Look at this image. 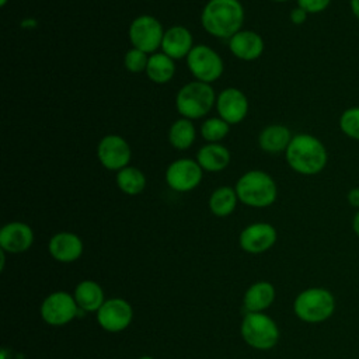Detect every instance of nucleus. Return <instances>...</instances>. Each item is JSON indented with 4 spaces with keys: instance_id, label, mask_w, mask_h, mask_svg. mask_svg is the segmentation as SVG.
I'll return each instance as SVG.
<instances>
[{
    "instance_id": "obj_12",
    "label": "nucleus",
    "mask_w": 359,
    "mask_h": 359,
    "mask_svg": "<svg viewBox=\"0 0 359 359\" xmlns=\"http://www.w3.org/2000/svg\"><path fill=\"white\" fill-rule=\"evenodd\" d=\"M95 317L102 330L108 332H121L130 325L133 320V309L125 299H107L95 313Z\"/></svg>"
},
{
    "instance_id": "obj_3",
    "label": "nucleus",
    "mask_w": 359,
    "mask_h": 359,
    "mask_svg": "<svg viewBox=\"0 0 359 359\" xmlns=\"http://www.w3.org/2000/svg\"><path fill=\"white\" fill-rule=\"evenodd\" d=\"M234 189L238 201L251 208H268L278 196L276 182L262 170H250L244 172L238 178Z\"/></svg>"
},
{
    "instance_id": "obj_22",
    "label": "nucleus",
    "mask_w": 359,
    "mask_h": 359,
    "mask_svg": "<svg viewBox=\"0 0 359 359\" xmlns=\"http://www.w3.org/2000/svg\"><path fill=\"white\" fill-rule=\"evenodd\" d=\"M73 297L80 310L93 311V313H97L105 302V296L101 285L90 279L81 280L76 285Z\"/></svg>"
},
{
    "instance_id": "obj_2",
    "label": "nucleus",
    "mask_w": 359,
    "mask_h": 359,
    "mask_svg": "<svg viewBox=\"0 0 359 359\" xmlns=\"http://www.w3.org/2000/svg\"><path fill=\"white\" fill-rule=\"evenodd\" d=\"M289 167L303 175H314L324 170L328 156L320 139L309 133L294 135L285 151Z\"/></svg>"
},
{
    "instance_id": "obj_19",
    "label": "nucleus",
    "mask_w": 359,
    "mask_h": 359,
    "mask_svg": "<svg viewBox=\"0 0 359 359\" xmlns=\"http://www.w3.org/2000/svg\"><path fill=\"white\" fill-rule=\"evenodd\" d=\"M275 300V287L266 280L252 283L244 293L243 306L247 313H264Z\"/></svg>"
},
{
    "instance_id": "obj_33",
    "label": "nucleus",
    "mask_w": 359,
    "mask_h": 359,
    "mask_svg": "<svg viewBox=\"0 0 359 359\" xmlns=\"http://www.w3.org/2000/svg\"><path fill=\"white\" fill-rule=\"evenodd\" d=\"M348 202L351 206L359 209V188H352L348 192Z\"/></svg>"
},
{
    "instance_id": "obj_9",
    "label": "nucleus",
    "mask_w": 359,
    "mask_h": 359,
    "mask_svg": "<svg viewBox=\"0 0 359 359\" xmlns=\"http://www.w3.org/2000/svg\"><path fill=\"white\" fill-rule=\"evenodd\" d=\"M79 310L73 294H69L65 290H57L43 299L39 307V314L46 324L62 327L76 318Z\"/></svg>"
},
{
    "instance_id": "obj_30",
    "label": "nucleus",
    "mask_w": 359,
    "mask_h": 359,
    "mask_svg": "<svg viewBox=\"0 0 359 359\" xmlns=\"http://www.w3.org/2000/svg\"><path fill=\"white\" fill-rule=\"evenodd\" d=\"M330 3L331 0H297V7L303 8L307 14H316L324 11Z\"/></svg>"
},
{
    "instance_id": "obj_18",
    "label": "nucleus",
    "mask_w": 359,
    "mask_h": 359,
    "mask_svg": "<svg viewBox=\"0 0 359 359\" xmlns=\"http://www.w3.org/2000/svg\"><path fill=\"white\" fill-rule=\"evenodd\" d=\"M194 48V36L191 31L184 25L170 27L163 36L161 50L171 59L187 57Z\"/></svg>"
},
{
    "instance_id": "obj_11",
    "label": "nucleus",
    "mask_w": 359,
    "mask_h": 359,
    "mask_svg": "<svg viewBox=\"0 0 359 359\" xmlns=\"http://www.w3.org/2000/svg\"><path fill=\"white\" fill-rule=\"evenodd\" d=\"M97 157L102 167L118 172L129 165L132 150L125 137L119 135H107L98 142Z\"/></svg>"
},
{
    "instance_id": "obj_26",
    "label": "nucleus",
    "mask_w": 359,
    "mask_h": 359,
    "mask_svg": "<svg viewBox=\"0 0 359 359\" xmlns=\"http://www.w3.org/2000/svg\"><path fill=\"white\" fill-rule=\"evenodd\" d=\"M118 188L126 195H137L146 188V175L137 167L128 165L116 172L115 177Z\"/></svg>"
},
{
    "instance_id": "obj_38",
    "label": "nucleus",
    "mask_w": 359,
    "mask_h": 359,
    "mask_svg": "<svg viewBox=\"0 0 359 359\" xmlns=\"http://www.w3.org/2000/svg\"><path fill=\"white\" fill-rule=\"evenodd\" d=\"M273 1H279V3H282V1H287V0H273Z\"/></svg>"
},
{
    "instance_id": "obj_28",
    "label": "nucleus",
    "mask_w": 359,
    "mask_h": 359,
    "mask_svg": "<svg viewBox=\"0 0 359 359\" xmlns=\"http://www.w3.org/2000/svg\"><path fill=\"white\" fill-rule=\"evenodd\" d=\"M339 128L348 137L359 140V107H352L342 112Z\"/></svg>"
},
{
    "instance_id": "obj_1",
    "label": "nucleus",
    "mask_w": 359,
    "mask_h": 359,
    "mask_svg": "<svg viewBox=\"0 0 359 359\" xmlns=\"http://www.w3.org/2000/svg\"><path fill=\"white\" fill-rule=\"evenodd\" d=\"M201 22L212 36L230 39L244 24V7L240 0H209L202 10Z\"/></svg>"
},
{
    "instance_id": "obj_24",
    "label": "nucleus",
    "mask_w": 359,
    "mask_h": 359,
    "mask_svg": "<svg viewBox=\"0 0 359 359\" xmlns=\"http://www.w3.org/2000/svg\"><path fill=\"white\" fill-rule=\"evenodd\" d=\"M238 196L233 187H219L209 196V209L217 217H226L231 215L237 206Z\"/></svg>"
},
{
    "instance_id": "obj_35",
    "label": "nucleus",
    "mask_w": 359,
    "mask_h": 359,
    "mask_svg": "<svg viewBox=\"0 0 359 359\" xmlns=\"http://www.w3.org/2000/svg\"><path fill=\"white\" fill-rule=\"evenodd\" d=\"M352 229H353V231L356 233V236L359 237V210L355 213V216H353V220H352Z\"/></svg>"
},
{
    "instance_id": "obj_21",
    "label": "nucleus",
    "mask_w": 359,
    "mask_h": 359,
    "mask_svg": "<svg viewBox=\"0 0 359 359\" xmlns=\"http://www.w3.org/2000/svg\"><path fill=\"white\" fill-rule=\"evenodd\" d=\"M231 156L226 146L220 143H206L196 153V161L205 171L217 172L230 164Z\"/></svg>"
},
{
    "instance_id": "obj_15",
    "label": "nucleus",
    "mask_w": 359,
    "mask_h": 359,
    "mask_svg": "<svg viewBox=\"0 0 359 359\" xmlns=\"http://www.w3.org/2000/svg\"><path fill=\"white\" fill-rule=\"evenodd\" d=\"M34 244V230L24 222H10L0 230V250L10 254H21Z\"/></svg>"
},
{
    "instance_id": "obj_29",
    "label": "nucleus",
    "mask_w": 359,
    "mask_h": 359,
    "mask_svg": "<svg viewBox=\"0 0 359 359\" xmlns=\"http://www.w3.org/2000/svg\"><path fill=\"white\" fill-rule=\"evenodd\" d=\"M147 62H149L147 53L140 49H136V48H130L125 53V57H123V65H125L126 70L130 73L146 72Z\"/></svg>"
},
{
    "instance_id": "obj_16",
    "label": "nucleus",
    "mask_w": 359,
    "mask_h": 359,
    "mask_svg": "<svg viewBox=\"0 0 359 359\" xmlns=\"http://www.w3.org/2000/svg\"><path fill=\"white\" fill-rule=\"evenodd\" d=\"M50 257L63 264L77 261L84 250L81 238L72 231H59L53 234L48 243Z\"/></svg>"
},
{
    "instance_id": "obj_34",
    "label": "nucleus",
    "mask_w": 359,
    "mask_h": 359,
    "mask_svg": "<svg viewBox=\"0 0 359 359\" xmlns=\"http://www.w3.org/2000/svg\"><path fill=\"white\" fill-rule=\"evenodd\" d=\"M352 14L359 20V0H349Z\"/></svg>"
},
{
    "instance_id": "obj_27",
    "label": "nucleus",
    "mask_w": 359,
    "mask_h": 359,
    "mask_svg": "<svg viewBox=\"0 0 359 359\" xmlns=\"http://www.w3.org/2000/svg\"><path fill=\"white\" fill-rule=\"evenodd\" d=\"M230 132V125L222 118H208L201 126V135L208 143H219Z\"/></svg>"
},
{
    "instance_id": "obj_6",
    "label": "nucleus",
    "mask_w": 359,
    "mask_h": 359,
    "mask_svg": "<svg viewBox=\"0 0 359 359\" xmlns=\"http://www.w3.org/2000/svg\"><path fill=\"white\" fill-rule=\"evenodd\" d=\"M240 332L244 342L258 351L272 349L280 337L276 323L265 313H245Z\"/></svg>"
},
{
    "instance_id": "obj_31",
    "label": "nucleus",
    "mask_w": 359,
    "mask_h": 359,
    "mask_svg": "<svg viewBox=\"0 0 359 359\" xmlns=\"http://www.w3.org/2000/svg\"><path fill=\"white\" fill-rule=\"evenodd\" d=\"M306 20H307V13H306L303 8L294 7V8L290 11V21H292L293 24L300 25V24H303Z\"/></svg>"
},
{
    "instance_id": "obj_20",
    "label": "nucleus",
    "mask_w": 359,
    "mask_h": 359,
    "mask_svg": "<svg viewBox=\"0 0 359 359\" xmlns=\"http://www.w3.org/2000/svg\"><path fill=\"white\" fill-rule=\"evenodd\" d=\"M292 133L287 126L273 123L265 126L258 136V144L262 151L276 154L280 151H286L290 140H292Z\"/></svg>"
},
{
    "instance_id": "obj_25",
    "label": "nucleus",
    "mask_w": 359,
    "mask_h": 359,
    "mask_svg": "<svg viewBox=\"0 0 359 359\" xmlns=\"http://www.w3.org/2000/svg\"><path fill=\"white\" fill-rule=\"evenodd\" d=\"M195 137V126L188 118H180L174 121L168 129V142L177 150L189 149L194 144Z\"/></svg>"
},
{
    "instance_id": "obj_36",
    "label": "nucleus",
    "mask_w": 359,
    "mask_h": 359,
    "mask_svg": "<svg viewBox=\"0 0 359 359\" xmlns=\"http://www.w3.org/2000/svg\"><path fill=\"white\" fill-rule=\"evenodd\" d=\"M139 359H154V358L150 356V355H143V356H140Z\"/></svg>"
},
{
    "instance_id": "obj_8",
    "label": "nucleus",
    "mask_w": 359,
    "mask_h": 359,
    "mask_svg": "<svg viewBox=\"0 0 359 359\" xmlns=\"http://www.w3.org/2000/svg\"><path fill=\"white\" fill-rule=\"evenodd\" d=\"M164 32L161 22L156 17L143 14L130 22L128 35L132 48L140 49L146 53H156V50L161 48Z\"/></svg>"
},
{
    "instance_id": "obj_17",
    "label": "nucleus",
    "mask_w": 359,
    "mask_h": 359,
    "mask_svg": "<svg viewBox=\"0 0 359 359\" xmlns=\"http://www.w3.org/2000/svg\"><path fill=\"white\" fill-rule=\"evenodd\" d=\"M229 49L237 59L251 62L262 55L264 39L255 31L240 29L229 39Z\"/></svg>"
},
{
    "instance_id": "obj_10",
    "label": "nucleus",
    "mask_w": 359,
    "mask_h": 359,
    "mask_svg": "<svg viewBox=\"0 0 359 359\" xmlns=\"http://www.w3.org/2000/svg\"><path fill=\"white\" fill-rule=\"evenodd\" d=\"M202 167L196 160L178 158L174 160L165 170L167 185L177 192H189L195 189L202 181Z\"/></svg>"
},
{
    "instance_id": "obj_13",
    "label": "nucleus",
    "mask_w": 359,
    "mask_h": 359,
    "mask_svg": "<svg viewBox=\"0 0 359 359\" xmlns=\"http://www.w3.org/2000/svg\"><path fill=\"white\" fill-rule=\"evenodd\" d=\"M276 229L265 222L251 223L240 233L238 243L241 250L250 254H261L268 251L276 243Z\"/></svg>"
},
{
    "instance_id": "obj_4",
    "label": "nucleus",
    "mask_w": 359,
    "mask_h": 359,
    "mask_svg": "<svg viewBox=\"0 0 359 359\" xmlns=\"http://www.w3.org/2000/svg\"><path fill=\"white\" fill-rule=\"evenodd\" d=\"M216 97L210 84L195 80L180 88L175 97V108L182 118L199 119L208 115L213 105H216Z\"/></svg>"
},
{
    "instance_id": "obj_23",
    "label": "nucleus",
    "mask_w": 359,
    "mask_h": 359,
    "mask_svg": "<svg viewBox=\"0 0 359 359\" xmlns=\"http://www.w3.org/2000/svg\"><path fill=\"white\" fill-rule=\"evenodd\" d=\"M175 73V63L164 52H156L149 56L146 74L156 84L168 83Z\"/></svg>"
},
{
    "instance_id": "obj_32",
    "label": "nucleus",
    "mask_w": 359,
    "mask_h": 359,
    "mask_svg": "<svg viewBox=\"0 0 359 359\" xmlns=\"http://www.w3.org/2000/svg\"><path fill=\"white\" fill-rule=\"evenodd\" d=\"M0 359H24V355L13 348L8 346H3L1 348V353H0Z\"/></svg>"
},
{
    "instance_id": "obj_5",
    "label": "nucleus",
    "mask_w": 359,
    "mask_h": 359,
    "mask_svg": "<svg viewBox=\"0 0 359 359\" xmlns=\"http://www.w3.org/2000/svg\"><path fill=\"white\" fill-rule=\"evenodd\" d=\"M335 309V300L324 287H310L300 292L293 303L294 314L306 323H321L330 318Z\"/></svg>"
},
{
    "instance_id": "obj_37",
    "label": "nucleus",
    "mask_w": 359,
    "mask_h": 359,
    "mask_svg": "<svg viewBox=\"0 0 359 359\" xmlns=\"http://www.w3.org/2000/svg\"><path fill=\"white\" fill-rule=\"evenodd\" d=\"M7 1H8V0H0V4H1V7H3V6H6V3H7Z\"/></svg>"
},
{
    "instance_id": "obj_14",
    "label": "nucleus",
    "mask_w": 359,
    "mask_h": 359,
    "mask_svg": "<svg viewBox=\"0 0 359 359\" xmlns=\"http://www.w3.org/2000/svg\"><path fill=\"white\" fill-rule=\"evenodd\" d=\"M216 109L219 118L226 121L229 125L240 123L248 114L247 95L236 87L224 88L216 97Z\"/></svg>"
},
{
    "instance_id": "obj_7",
    "label": "nucleus",
    "mask_w": 359,
    "mask_h": 359,
    "mask_svg": "<svg viewBox=\"0 0 359 359\" xmlns=\"http://www.w3.org/2000/svg\"><path fill=\"white\" fill-rule=\"evenodd\" d=\"M187 66L198 81L213 83L224 70L220 55L208 45H196L187 56Z\"/></svg>"
}]
</instances>
